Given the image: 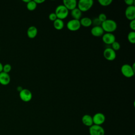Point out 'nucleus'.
I'll use <instances>...</instances> for the list:
<instances>
[{"label": "nucleus", "instance_id": "obj_29", "mask_svg": "<svg viewBox=\"0 0 135 135\" xmlns=\"http://www.w3.org/2000/svg\"><path fill=\"white\" fill-rule=\"evenodd\" d=\"M124 2L126 4V5H128V6H129L134 5V0H125Z\"/></svg>", "mask_w": 135, "mask_h": 135}, {"label": "nucleus", "instance_id": "obj_26", "mask_svg": "<svg viewBox=\"0 0 135 135\" xmlns=\"http://www.w3.org/2000/svg\"><path fill=\"white\" fill-rule=\"evenodd\" d=\"M98 18H99V20L102 23L103 22H104V21H105V20L107 19V15H106L104 13H100V14L99 15Z\"/></svg>", "mask_w": 135, "mask_h": 135}, {"label": "nucleus", "instance_id": "obj_13", "mask_svg": "<svg viewBox=\"0 0 135 135\" xmlns=\"http://www.w3.org/2000/svg\"><path fill=\"white\" fill-rule=\"evenodd\" d=\"M11 78L8 73L2 72L0 73V83L3 85H6L9 83Z\"/></svg>", "mask_w": 135, "mask_h": 135}, {"label": "nucleus", "instance_id": "obj_32", "mask_svg": "<svg viewBox=\"0 0 135 135\" xmlns=\"http://www.w3.org/2000/svg\"><path fill=\"white\" fill-rule=\"evenodd\" d=\"M3 65L1 62H0V73L3 72Z\"/></svg>", "mask_w": 135, "mask_h": 135}, {"label": "nucleus", "instance_id": "obj_22", "mask_svg": "<svg viewBox=\"0 0 135 135\" xmlns=\"http://www.w3.org/2000/svg\"><path fill=\"white\" fill-rule=\"evenodd\" d=\"M98 2L101 6H107L112 3V0H99Z\"/></svg>", "mask_w": 135, "mask_h": 135}, {"label": "nucleus", "instance_id": "obj_4", "mask_svg": "<svg viewBox=\"0 0 135 135\" xmlns=\"http://www.w3.org/2000/svg\"><path fill=\"white\" fill-rule=\"evenodd\" d=\"M121 72L125 77L130 78L134 75L135 72L133 70L131 65L128 64H124L121 67Z\"/></svg>", "mask_w": 135, "mask_h": 135}, {"label": "nucleus", "instance_id": "obj_2", "mask_svg": "<svg viewBox=\"0 0 135 135\" xmlns=\"http://www.w3.org/2000/svg\"><path fill=\"white\" fill-rule=\"evenodd\" d=\"M54 13L56 15L57 18L63 20L68 17L69 10L63 4H61L56 7Z\"/></svg>", "mask_w": 135, "mask_h": 135}, {"label": "nucleus", "instance_id": "obj_20", "mask_svg": "<svg viewBox=\"0 0 135 135\" xmlns=\"http://www.w3.org/2000/svg\"><path fill=\"white\" fill-rule=\"evenodd\" d=\"M37 5V4L34 2V0H30V1L26 4V7L28 10L30 11H33L36 9Z\"/></svg>", "mask_w": 135, "mask_h": 135}, {"label": "nucleus", "instance_id": "obj_33", "mask_svg": "<svg viewBox=\"0 0 135 135\" xmlns=\"http://www.w3.org/2000/svg\"><path fill=\"white\" fill-rule=\"evenodd\" d=\"M30 1V0H23V2H24L25 3H26V4L27 3H28Z\"/></svg>", "mask_w": 135, "mask_h": 135}, {"label": "nucleus", "instance_id": "obj_28", "mask_svg": "<svg viewBox=\"0 0 135 135\" xmlns=\"http://www.w3.org/2000/svg\"><path fill=\"white\" fill-rule=\"evenodd\" d=\"M129 27L132 30V31H134L135 30V20L130 21L129 23Z\"/></svg>", "mask_w": 135, "mask_h": 135}, {"label": "nucleus", "instance_id": "obj_19", "mask_svg": "<svg viewBox=\"0 0 135 135\" xmlns=\"http://www.w3.org/2000/svg\"><path fill=\"white\" fill-rule=\"evenodd\" d=\"M64 26V22L62 20L57 18L53 22V26L57 30H62Z\"/></svg>", "mask_w": 135, "mask_h": 135}, {"label": "nucleus", "instance_id": "obj_16", "mask_svg": "<svg viewBox=\"0 0 135 135\" xmlns=\"http://www.w3.org/2000/svg\"><path fill=\"white\" fill-rule=\"evenodd\" d=\"M37 32V29L35 26H31L27 30V35L29 38H34L36 36Z\"/></svg>", "mask_w": 135, "mask_h": 135}, {"label": "nucleus", "instance_id": "obj_1", "mask_svg": "<svg viewBox=\"0 0 135 135\" xmlns=\"http://www.w3.org/2000/svg\"><path fill=\"white\" fill-rule=\"evenodd\" d=\"M101 26L104 32L106 33H112L114 32L117 28V24L116 22L112 19H107L103 22Z\"/></svg>", "mask_w": 135, "mask_h": 135}, {"label": "nucleus", "instance_id": "obj_31", "mask_svg": "<svg viewBox=\"0 0 135 135\" xmlns=\"http://www.w3.org/2000/svg\"><path fill=\"white\" fill-rule=\"evenodd\" d=\"M23 89V88H22V86H17V90L19 92H21Z\"/></svg>", "mask_w": 135, "mask_h": 135}, {"label": "nucleus", "instance_id": "obj_21", "mask_svg": "<svg viewBox=\"0 0 135 135\" xmlns=\"http://www.w3.org/2000/svg\"><path fill=\"white\" fill-rule=\"evenodd\" d=\"M128 40L130 43H135V32L131 31L128 34Z\"/></svg>", "mask_w": 135, "mask_h": 135}, {"label": "nucleus", "instance_id": "obj_7", "mask_svg": "<svg viewBox=\"0 0 135 135\" xmlns=\"http://www.w3.org/2000/svg\"><path fill=\"white\" fill-rule=\"evenodd\" d=\"M19 96L23 101L27 102L31 100L32 98V93L28 89H23L21 92H20Z\"/></svg>", "mask_w": 135, "mask_h": 135}, {"label": "nucleus", "instance_id": "obj_12", "mask_svg": "<svg viewBox=\"0 0 135 135\" xmlns=\"http://www.w3.org/2000/svg\"><path fill=\"white\" fill-rule=\"evenodd\" d=\"M63 5L69 11H72L77 6V1L76 0H63Z\"/></svg>", "mask_w": 135, "mask_h": 135}, {"label": "nucleus", "instance_id": "obj_3", "mask_svg": "<svg viewBox=\"0 0 135 135\" xmlns=\"http://www.w3.org/2000/svg\"><path fill=\"white\" fill-rule=\"evenodd\" d=\"M92 0H80L77 3L78 8L82 12L89 10L93 5Z\"/></svg>", "mask_w": 135, "mask_h": 135}, {"label": "nucleus", "instance_id": "obj_24", "mask_svg": "<svg viewBox=\"0 0 135 135\" xmlns=\"http://www.w3.org/2000/svg\"><path fill=\"white\" fill-rule=\"evenodd\" d=\"M12 69V66L11 64H5V65H3V72L8 73Z\"/></svg>", "mask_w": 135, "mask_h": 135}, {"label": "nucleus", "instance_id": "obj_6", "mask_svg": "<svg viewBox=\"0 0 135 135\" xmlns=\"http://www.w3.org/2000/svg\"><path fill=\"white\" fill-rule=\"evenodd\" d=\"M90 135H104V130L101 126L93 124L89 128Z\"/></svg>", "mask_w": 135, "mask_h": 135}, {"label": "nucleus", "instance_id": "obj_14", "mask_svg": "<svg viewBox=\"0 0 135 135\" xmlns=\"http://www.w3.org/2000/svg\"><path fill=\"white\" fill-rule=\"evenodd\" d=\"M104 31L101 26H93L91 30V34L95 37H100L103 35Z\"/></svg>", "mask_w": 135, "mask_h": 135}, {"label": "nucleus", "instance_id": "obj_23", "mask_svg": "<svg viewBox=\"0 0 135 135\" xmlns=\"http://www.w3.org/2000/svg\"><path fill=\"white\" fill-rule=\"evenodd\" d=\"M111 45V48L115 51H118L120 49V43L116 41H114L113 43H112Z\"/></svg>", "mask_w": 135, "mask_h": 135}, {"label": "nucleus", "instance_id": "obj_10", "mask_svg": "<svg viewBox=\"0 0 135 135\" xmlns=\"http://www.w3.org/2000/svg\"><path fill=\"white\" fill-rule=\"evenodd\" d=\"M103 42L108 45H111L115 41V36L112 33H105L102 36Z\"/></svg>", "mask_w": 135, "mask_h": 135}, {"label": "nucleus", "instance_id": "obj_15", "mask_svg": "<svg viewBox=\"0 0 135 135\" xmlns=\"http://www.w3.org/2000/svg\"><path fill=\"white\" fill-rule=\"evenodd\" d=\"M82 122L84 125L89 127L93 124L92 117L89 114H84L82 117Z\"/></svg>", "mask_w": 135, "mask_h": 135}, {"label": "nucleus", "instance_id": "obj_27", "mask_svg": "<svg viewBox=\"0 0 135 135\" xmlns=\"http://www.w3.org/2000/svg\"><path fill=\"white\" fill-rule=\"evenodd\" d=\"M49 18L50 21H53L54 22L55 20L57 19V17H56V14H55V13L54 12H52L51 13H50L49 15Z\"/></svg>", "mask_w": 135, "mask_h": 135}, {"label": "nucleus", "instance_id": "obj_8", "mask_svg": "<svg viewBox=\"0 0 135 135\" xmlns=\"http://www.w3.org/2000/svg\"><path fill=\"white\" fill-rule=\"evenodd\" d=\"M103 56L108 61H113L116 58V52L111 47L106 48L103 53Z\"/></svg>", "mask_w": 135, "mask_h": 135}, {"label": "nucleus", "instance_id": "obj_18", "mask_svg": "<svg viewBox=\"0 0 135 135\" xmlns=\"http://www.w3.org/2000/svg\"><path fill=\"white\" fill-rule=\"evenodd\" d=\"M81 26L83 27H89L92 25V20L88 17H84L80 20Z\"/></svg>", "mask_w": 135, "mask_h": 135}, {"label": "nucleus", "instance_id": "obj_9", "mask_svg": "<svg viewBox=\"0 0 135 135\" xmlns=\"http://www.w3.org/2000/svg\"><path fill=\"white\" fill-rule=\"evenodd\" d=\"M92 119L93 124L101 126L104 122L105 120V117L102 113L98 112L93 116Z\"/></svg>", "mask_w": 135, "mask_h": 135}, {"label": "nucleus", "instance_id": "obj_5", "mask_svg": "<svg viewBox=\"0 0 135 135\" xmlns=\"http://www.w3.org/2000/svg\"><path fill=\"white\" fill-rule=\"evenodd\" d=\"M66 27L68 29L71 31L74 32L79 30L81 27L80 20L75 19L69 20L66 24Z\"/></svg>", "mask_w": 135, "mask_h": 135}, {"label": "nucleus", "instance_id": "obj_11", "mask_svg": "<svg viewBox=\"0 0 135 135\" xmlns=\"http://www.w3.org/2000/svg\"><path fill=\"white\" fill-rule=\"evenodd\" d=\"M125 16L126 18L132 21L135 20V6L134 5L128 6L125 10Z\"/></svg>", "mask_w": 135, "mask_h": 135}, {"label": "nucleus", "instance_id": "obj_25", "mask_svg": "<svg viewBox=\"0 0 135 135\" xmlns=\"http://www.w3.org/2000/svg\"><path fill=\"white\" fill-rule=\"evenodd\" d=\"M102 22L99 20L98 17H95L92 20V24L93 25V26H101Z\"/></svg>", "mask_w": 135, "mask_h": 135}, {"label": "nucleus", "instance_id": "obj_17", "mask_svg": "<svg viewBox=\"0 0 135 135\" xmlns=\"http://www.w3.org/2000/svg\"><path fill=\"white\" fill-rule=\"evenodd\" d=\"M71 15L73 19L80 20L81 18L82 12L78 7H76L71 11Z\"/></svg>", "mask_w": 135, "mask_h": 135}, {"label": "nucleus", "instance_id": "obj_30", "mask_svg": "<svg viewBox=\"0 0 135 135\" xmlns=\"http://www.w3.org/2000/svg\"><path fill=\"white\" fill-rule=\"evenodd\" d=\"M34 2L37 4H41L45 2V0H34Z\"/></svg>", "mask_w": 135, "mask_h": 135}]
</instances>
